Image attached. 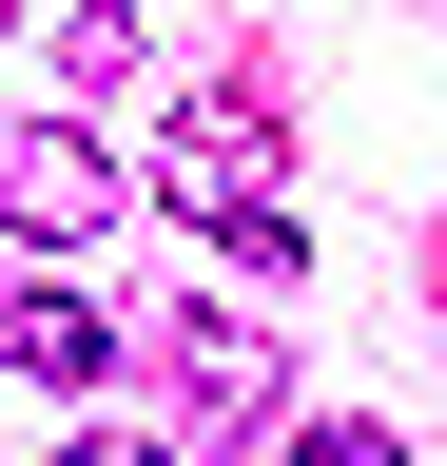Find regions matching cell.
I'll return each instance as SVG.
<instances>
[{
	"instance_id": "obj_1",
	"label": "cell",
	"mask_w": 447,
	"mask_h": 466,
	"mask_svg": "<svg viewBox=\"0 0 447 466\" xmlns=\"http://www.w3.org/2000/svg\"><path fill=\"white\" fill-rule=\"evenodd\" d=\"M156 195H176L214 253H253V272H292V253H311V214H292V137H272V97H253V78L156 97Z\"/></svg>"
},
{
	"instance_id": "obj_2",
	"label": "cell",
	"mask_w": 447,
	"mask_h": 466,
	"mask_svg": "<svg viewBox=\"0 0 447 466\" xmlns=\"http://www.w3.org/2000/svg\"><path fill=\"white\" fill-rule=\"evenodd\" d=\"M0 214H20L39 253H78V233H117V156H97L78 116H20V137H0Z\"/></svg>"
},
{
	"instance_id": "obj_3",
	"label": "cell",
	"mask_w": 447,
	"mask_h": 466,
	"mask_svg": "<svg viewBox=\"0 0 447 466\" xmlns=\"http://www.w3.org/2000/svg\"><path fill=\"white\" fill-rule=\"evenodd\" d=\"M156 370H176V428H195V447H253V428H272V389H292L234 311H176V330H156Z\"/></svg>"
},
{
	"instance_id": "obj_4",
	"label": "cell",
	"mask_w": 447,
	"mask_h": 466,
	"mask_svg": "<svg viewBox=\"0 0 447 466\" xmlns=\"http://www.w3.org/2000/svg\"><path fill=\"white\" fill-rule=\"evenodd\" d=\"M0 370H20V389H97V370H117V311L59 291V272H0Z\"/></svg>"
},
{
	"instance_id": "obj_5",
	"label": "cell",
	"mask_w": 447,
	"mask_h": 466,
	"mask_svg": "<svg viewBox=\"0 0 447 466\" xmlns=\"http://www.w3.org/2000/svg\"><path fill=\"white\" fill-rule=\"evenodd\" d=\"M59 78H78V97L137 78V0H78V20H59Z\"/></svg>"
},
{
	"instance_id": "obj_6",
	"label": "cell",
	"mask_w": 447,
	"mask_h": 466,
	"mask_svg": "<svg viewBox=\"0 0 447 466\" xmlns=\"http://www.w3.org/2000/svg\"><path fill=\"white\" fill-rule=\"evenodd\" d=\"M272 466H409L389 428H272Z\"/></svg>"
},
{
	"instance_id": "obj_7",
	"label": "cell",
	"mask_w": 447,
	"mask_h": 466,
	"mask_svg": "<svg viewBox=\"0 0 447 466\" xmlns=\"http://www.w3.org/2000/svg\"><path fill=\"white\" fill-rule=\"evenodd\" d=\"M59 466H176V447H137V428H78V447H59Z\"/></svg>"
},
{
	"instance_id": "obj_8",
	"label": "cell",
	"mask_w": 447,
	"mask_h": 466,
	"mask_svg": "<svg viewBox=\"0 0 447 466\" xmlns=\"http://www.w3.org/2000/svg\"><path fill=\"white\" fill-rule=\"evenodd\" d=\"M0 20H20V0H0Z\"/></svg>"
}]
</instances>
